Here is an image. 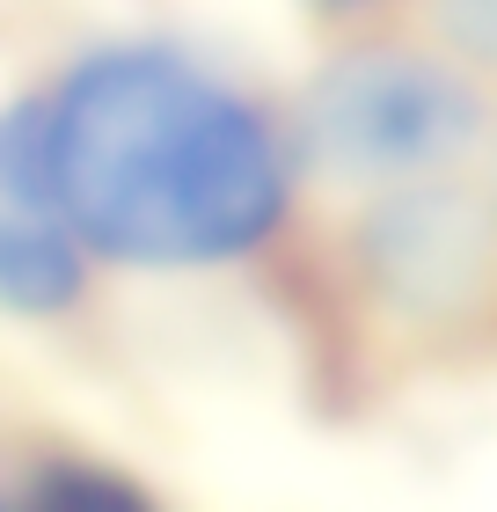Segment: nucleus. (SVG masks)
<instances>
[{
	"label": "nucleus",
	"mask_w": 497,
	"mask_h": 512,
	"mask_svg": "<svg viewBox=\"0 0 497 512\" xmlns=\"http://www.w3.org/2000/svg\"><path fill=\"white\" fill-rule=\"evenodd\" d=\"M44 169L88 256L125 271H220L293 213L300 147L198 52L117 37L37 96Z\"/></svg>",
	"instance_id": "1"
},
{
	"label": "nucleus",
	"mask_w": 497,
	"mask_h": 512,
	"mask_svg": "<svg viewBox=\"0 0 497 512\" xmlns=\"http://www.w3.org/2000/svg\"><path fill=\"white\" fill-rule=\"evenodd\" d=\"M439 22H446V37H454L468 59L497 66V0H439Z\"/></svg>",
	"instance_id": "5"
},
{
	"label": "nucleus",
	"mask_w": 497,
	"mask_h": 512,
	"mask_svg": "<svg viewBox=\"0 0 497 512\" xmlns=\"http://www.w3.org/2000/svg\"><path fill=\"white\" fill-rule=\"evenodd\" d=\"M322 8H373V0H322Z\"/></svg>",
	"instance_id": "6"
},
{
	"label": "nucleus",
	"mask_w": 497,
	"mask_h": 512,
	"mask_svg": "<svg viewBox=\"0 0 497 512\" xmlns=\"http://www.w3.org/2000/svg\"><path fill=\"white\" fill-rule=\"evenodd\" d=\"M483 139V96L432 52H395V44H359L337 52L307 81L300 139L293 147L337 183H424L446 176Z\"/></svg>",
	"instance_id": "2"
},
{
	"label": "nucleus",
	"mask_w": 497,
	"mask_h": 512,
	"mask_svg": "<svg viewBox=\"0 0 497 512\" xmlns=\"http://www.w3.org/2000/svg\"><path fill=\"white\" fill-rule=\"evenodd\" d=\"M81 293H88V249L52 198L37 96H30L0 110V315L52 322L81 308Z\"/></svg>",
	"instance_id": "3"
},
{
	"label": "nucleus",
	"mask_w": 497,
	"mask_h": 512,
	"mask_svg": "<svg viewBox=\"0 0 497 512\" xmlns=\"http://www.w3.org/2000/svg\"><path fill=\"white\" fill-rule=\"evenodd\" d=\"M490 271V213L476 198L446 191L439 176L395 183L366 227V278L402 315H446L476 300Z\"/></svg>",
	"instance_id": "4"
}]
</instances>
